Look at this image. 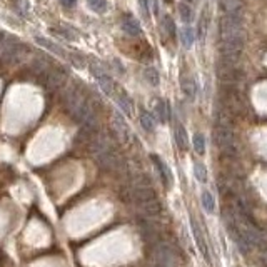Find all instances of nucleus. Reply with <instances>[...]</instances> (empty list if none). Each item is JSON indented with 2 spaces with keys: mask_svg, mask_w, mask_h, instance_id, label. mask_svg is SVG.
Wrapping results in <instances>:
<instances>
[{
  "mask_svg": "<svg viewBox=\"0 0 267 267\" xmlns=\"http://www.w3.org/2000/svg\"><path fill=\"white\" fill-rule=\"evenodd\" d=\"M244 47V25L241 12L224 14L220 20V49L227 59H236Z\"/></svg>",
  "mask_w": 267,
  "mask_h": 267,
  "instance_id": "f257e3e1",
  "label": "nucleus"
},
{
  "mask_svg": "<svg viewBox=\"0 0 267 267\" xmlns=\"http://www.w3.org/2000/svg\"><path fill=\"white\" fill-rule=\"evenodd\" d=\"M64 105L67 112L81 122L87 129H92L95 126V109L90 99L85 95L84 90H81L75 84L69 85L64 90Z\"/></svg>",
  "mask_w": 267,
  "mask_h": 267,
  "instance_id": "f03ea898",
  "label": "nucleus"
},
{
  "mask_svg": "<svg viewBox=\"0 0 267 267\" xmlns=\"http://www.w3.org/2000/svg\"><path fill=\"white\" fill-rule=\"evenodd\" d=\"M90 154L102 169L116 170L122 166V159L116 144L105 134H97L90 139Z\"/></svg>",
  "mask_w": 267,
  "mask_h": 267,
  "instance_id": "7ed1b4c3",
  "label": "nucleus"
},
{
  "mask_svg": "<svg viewBox=\"0 0 267 267\" xmlns=\"http://www.w3.org/2000/svg\"><path fill=\"white\" fill-rule=\"evenodd\" d=\"M90 72H92V75L95 77V81H97L102 92L107 95H112L113 94V82L109 77V73L104 70V67H102L100 62H97V60L90 62Z\"/></svg>",
  "mask_w": 267,
  "mask_h": 267,
  "instance_id": "20e7f679",
  "label": "nucleus"
},
{
  "mask_svg": "<svg viewBox=\"0 0 267 267\" xmlns=\"http://www.w3.org/2000/svg\"><path fill=\"white\" fill-rule=\"evenodd\" d=\"M215 142L227 154H234V135H232V130L224 124H217V127H215Z\"/></svg>",
  "mask_w": 267,
  "mask_h": 267,
  "instance_id": "39448f33",
  "label": "nucleus"
},
{
  "mask_svg": "<svg viewBox=\"0 0 267 267\" xmlns=\"http://www.w3.org/2000/svg\"><path fill=\"white\" fill-rule=\"evenodd\" d=\"M110 127L116 134V139L122 144H127L130 140V129L127 126V122L124 121V117L119 112H113L110 117Z\"/></svg>",
  "mask_w": 267,
  "mask_h": 267,
  "instance_id": "423d86ee",
  "label": "nucleus"
},
{
  "mask_svg": "<svg viewBox=\"0 0 267 267\" xmlns=\"http://www.w3.org/2000/svg\"><path fill=\"white\" fill-rule=\"evenodd\" d=\"M190 225H192V234L196 237V244L199 247V251L204 255V259L207 260V262H211V257H209V249H207V242H206V237H204L201 227H199L197 220L194 217H190Z\"/></svg>",
  "mask_w": 267,
  "mask_h": 267,
  "instance_id": "0eeeda50",
  "label": "nucleus"
},
{
  "mask_svg": "<svg viewBox=\"0 0 267 267\" xmlns=\"http://www.w3.org/2000/svg\"><path fill=\"white\" fill-rule=\"evenodd\" d=\"M65 75L67 73L60 69H49L44 73L45 77V87L47 89H59L62 87V84L65 82Z\"/></svg>",
  "mask_w": 267,
  "mask_h": 267,
  "instance_id": "6e6552de",
  "label": "nucleus"
},
{
  "mask_svg": "<svg viewBox=\"0 0 267 267\" xmlns=\"http://www.w3.org/2000/svg\"><path fill=\"white\" fill-rule=\"evenodd\" d=\"M122 30L130 37H139L142 33V27L132 15H124L122 19Z\"/></svg>",
  "mask_w": 267,
  "mask_h": 267,
  "instance_id": "1a4fd4ad",
  "label": "nucleus"
},
{
  "mask_svg": "<svg viewBox=\"0 0 267 267\" xmlns=\"http://www.w3.org/2000/svg\"><path fill=\"white\" fill-rule=\"evenodd\" d=\"M150 159H152V162L156 164L159 174H161L162 182L166 184V185H170V182H172V174H170V169L166 166V162H164L162 159L157 157V156H150Z\"/></svg>",
  "mask_w": 267,
  "mask_h": 267,
  "instance_id": "9d476101",
  "label": "nucleus"
},
{
  "mask_svg": "<svg viewBox=\"0 0 267 267\" xmlns=\"http://www.w3.org/2000/svg\"><path fill=\"white\" fill-rule=\"evenodd\" d=\"M180 87H182V92L185 94V97L189 100H194L197 95V84L192 77L184 75L180 79Z\"/></svg>",
  "mask_w": 267,
  "mask_h": 267,
  "instance_id": "9b49d317",
  "label": "nucleus"
},
{
  "mask_svg": "<svg viewBox=\"0 0 267 267\" xmlns=\"http://www.w3.org/2000/svg\"><path fill=\"white\" fill-rule=\"evenodd\" d=\"M140 209H142V212H144L145 215H149V217H156V215L162 212V206H161V202H159L157 197L140 204Z\"/></svg>",
  "mask_w": 267,
  "mask_h": 267,
  "instance_id": "f8f14e48",
  "label": "nucleus"
},
{
  "mask_svg": "<svg viewBox=\"0 0 267 267\" xmlns=\"http://www.w3.org/2000/svg\"><path fill=\"white\" fill-rule=\"evenodd\" d=\"M154 113L159 117V121H162V122H166L167 119L170 117V107L166 100H162V99H157L154 102Z\"/></svg>",
  "mask_w": 267,
  "mask_h": 267,
  "instance_id": "ddd939ff",
  "label": "nucleus"
},
{
  "mask_svg": "<svg viewBox=\"0 0 267 267\" xmlns=\"http://www.w3.org/2000/svg\"><path fill=\"white\" fill-rule=\"evenodd\" d=\"M219 7L224 14L241 12V0H219Z\"/></svg>",
  "mask_w": 267,
  "mask_h": 267,
  "instance_id": "4468645a",
  "label": "nucleus"
},
{
  "mask_svg": "<svg viewBox=\"0 0 267 267\" xmlns=\"http://www.w3.org/2000/svg\"><path fill=\"white\" fill-rule=\"evenodd\" d=\"M117 102H119V105H121V109L126 112L129 117L134 116V104H132V100H130V97L127 94H124V92L119 94L117 95Z\"/></svg>",
  "mask_w": 267,
  "mask_h": 267,
  "instance_id": "2eb2a0df",
  "label": "nucleus"
},
{
  "mask_svg": "<svg viewBox=\"0 0 267 267\" xmlns=\"http://www.w3.org/2000/svg\"><path fill=\"white\" fill-rule=\"evenodd\" d=\"M174 137H175V142H177V147L180 150H185L187 149V144H189V140H187V132H185V129L184 126H179L175 127L174 130Z\"/></svg>",
  "mask_w": 267,
  "mask_h": 267,
  "instance_id": "dca6fc26",
  "label": "nucleus"
},
{
  "mask_svg": "<svg viewBox=\"0 0 267 267\" xmlns=\"http://www.w3.org/2000/svg\"><path fill=\"white\" fill-rule=\"evenodd\" d=\"M196 41V35H194V30H192L190 27H184L182 30H180V42L185 49H190L192 45H194Z\"/></svg>",
  "mask_w": 267,
  "mask_h": 267,
  "instance_id": "f3484780",
  "label": "nucleus"
},
{
  "mask_svg": "<svg viewBox=\"0 0 267 267\" xmlns=\"http://www.w3.org/2000/svg\"><path fill=\"white\" fill-rule=\"evenodd\" d=\"M35 42H37L39 45H42V47L49 49L50 52H54V54L60 55V57H65L64 49H60L59 45H57V44H54V42H50V41H47V39H44V37H37V39H35Z\"/></svg>",
  "mask_w": 267,
  "mask_h": 267,
  "instance_id": "a211bd4d",
  "label": "nucleus"
},
{
  "mask_svg": "<svg viewBox=\"0 0 267 267\" xmlns=\"http://www.w3.org/2000/svg\"><path fill=\"white\" fill-rule=\"evenodd\" d=\"M201 201H202V207L206 209V212L214 214V211H215V201H214V196L211 194V192L204 190L202 196H201Z\"/></svg>",
  "mask_w": 267,
  "mask_h": 267,
  "instance_id": "6ab92c4d",
  "label": "nucleus"
},
{
  "mask_svg": "<svg viewBox=\"0 0 267 267\" xmlns=\"http://www.w3.org/2000/svg\"><path fill=\"white\" fill-rule=\"evenodd\" d=\"M192 145H194V150L199 156H204V152H206V137H204V134L196 132L194 139H192Z\"/></svg>",
  "mask_w": 267,
  "mask_h": 267,
  "instance_id": "aec40b11",
  "label": "nucleus"
},
{
  "mask_svg": "<svg viewBox=\"0 0 267 267\" xmlns=\"http://www.w3.org/2000/svg\"><path fill=\"white\" fill-rule=\"evenodd\" d=\"M139 121H140L142 129L147 130V132H152V130H154V127H156V121H154V117H152L149 112H145V110L142 112Z\"/></svg>",
  "mask_w": 267,
  "mask_h": 267,
  "instance_id": "412c9836",
  "label": "nucleus"
},
{
  "mask_svg": "<svg viewBox=\"0 0 267 267\" xmlns=\"http://www.w3.org/2000/svg\"><path fill=\"white\" fill-rule=\"evenodd\" d=\"M207 27H209V10L206 9L201 15V20H199V37H201V41H204V37H206Z\"/></svg>",
  "mask_w": 267,
  "mask_h": 267,
  "instance_id": "4be33fe9",
  "label": "nucleus"
},
{
  "mask_svg": "<svg viewBox=\"0 0 267 267\" xmlns=\"http://www.w3.org/2000/svg\"><path fill=\"white\" fill-rule=\"evenodd\" d=\"M194 175H196V179L199 180V182H207V169L204 164L201 162H196L194 164Z\"/></svg>",
  "mask_w": 267,
  "mask_h": 267,
  "instance_id": "5701e85b",
  "label": "nucleus"
},
{
  "mask_svg": "<svg viewBox=\"0 0 267 267\" xmlns=\"http://www.w3.org/2000/svg\"><path fill=\"white\" fill-rule=\"evenodd\" d=\"M144 77H145V81L149 82L150 85H159V82H161L159 72L154 69V67H147L145 72H144Z\"/></svg>",
  "mask_w": 267,
  "mask_h": 267,
  "instance_id": "b1692460",
  "label": "nucleus"
},
{
  "mask_svg": "<svg viewBox=\"0 0 267 267\" xmlns=\"http://www.w3.org/2000/svg\"><path fill=\"white\" fill-rule=\"evenodd\" d=\"M162 28H164V32H166L167 35H170V37L175 35V24H174V20L170 19L169 15L164 17V20H162Z\"/></svg>",
  "mask_w": 267,
  "mask_h": 267,
  "instance_id": "393cba45",
  "label": "nucleus"
},
{
  "mask_svg": "<svg viewBox=\"0 0 267 267\" xmlns=\"http://www.w3.org/2000/svg\"><path fill=\"white\" fill-rule=\"evenodd\" d=\"M179 14H180V19H182V22H185V24H189V22L192 20V9L189 7V5L180 4L179 5Z\"/></svg>",
  "mask_w": 267,
  "mask_h": 267,
  "instance_id": "a878e982",
  "label": "nucleus"
},
{
  "mask_svg": "<svg viewBox=\"0 0 267 267\" xmlns=\"http://www.w3.org/2000/svg\"><path fill=\"white\" fill-rule=\"evenodd\" d=\"M87 2H89L90 7H92L95 12H99V14L105 12V10H107V0H87Z\"/></svg>",
  "mask_w": 267,
  "mask_h": 267,
  "instance_id": "bb28decb",
  "label": "nucleus"
},
{
  "mask_svg": "<svg viewBox=\"0 0 267 267\" xmlns=\"http://www.w3.org/2000/svg\"><path fill=\"white\" fill-rule=\"evenodd\" d=\"M14 4H15V7L19 9V12L27 14V10H28V0H14Z\"/></svg>",
  "mask_w": 267,
  "mask_h": 267,
  "instance_id": "cd10ccee",
  "label": "nucleus"
},
{
  "mask_svg": "<svg viewBox=\"0 0 267 267\" xmlns=\"http://www.w3.org/2000/svg\"><path fill=\"white\" fill-rule=\"evenodd\" d=\"M147 7H149L154 14H157V10H159L157 9V0H147Z\"/></svg>",
  "mask_w": 267,
  "mask_h": 267,
  "instance_id": "c85d7f7f",
  "label": "nucleus"
},
{
  "mask_svg": "<svg viewBox=\"0 0 267 267\" xmlns=\"http://www.w3.org/2000/svg\"><path fill=\"white\" fill-rule=\"evenodd\" d=\"M60 4L64 5V7H67V9H72V7H75L77 0H60Z\"/></svg>",
  "mask_w": 267,
  "mask_h": 267,
  "instance_id": "c756f323",
  "label": "nucleus"
},
{
  "mask_svg": "<svg viewBox=\"0 0 267 267\" xmlns=\"http://www.w3.org/2000/svg\"><path fill=\"white\" fill-rule=\"evenodd\" d=\"M5 39H7V35L0 32V57H2V54H4V49H5Z\"/></svg>",
  "mask_w": 267,
  "mask_h": 267,
  "instance_id": "7c9ffc66",
  "label": "nucleus"
},
{
  "mask_svg": "<svg viewBox=\"0 0 267 267\" xmlns=\"http://www.w3.org/2000/svg\"><path fill=\"white\" fill-rule=\"evenodd\" d=\"M185 2H192V0H185Z\"/></svg>",
  "mask_w": 267,
  "mask_h": 267,
  "instance_id": "2f4dec72",
  "label": "nucleus"
},
{
  "mask_svg": "<svg viewBox=\"0 0 267 267\" xmlns=\"http://www.w3.org/2000/svg\"><path fill=\"white\" fill-rule=\"evenodd\" d=\"M166 2H172V0H166Z\"/></svg>",
  "mask_w": 267,
  "mask_h": 267,
  "instance_id": "473e14b6",
  "label": "nucleus"
}]
</instances>
